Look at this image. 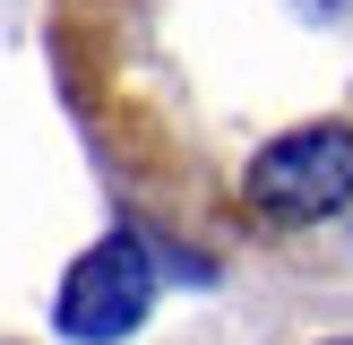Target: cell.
I'll list each match as a JSON object with an SVG mask.
<instances>
[{
    "instance_id": "cell-1",
    "label": "cell",
    "mask_w": 353,
    "mask_h": 345,
    "mask_svg": "<svg viewBox=\"0 0 353 345\" xmlns=\"http://www.w3.org/2000/svg\"><path fill=\"white\" fill-rule=\"evenodd\" d=\"M43 34L103 181L164 241L353 224V0H52Z\"/></svg>"
},
{
    "instance_id": "cell-2",
    "label": "cell",
    "mask_w": 353,
    "mask_h": 345,
    "mask_svg": "<svg viewBox=\"0 0 353 345\" xmlns=\"http://www.w3.org/2000/svg\"><path fill=\"white\" fill-rule=\"evenodd\" d=\"M147 302H155L147 241H138V233H112V241H95V250L69 268V285H61V337L112 345V337H130V328L147 319Z\"/></svg>"
},
{
    "instance_id": "cell-3",
    "label": "cell",
    "mask_w": 353,
    "mask_h": 345,
    "mask_svg": "<svg viewBox=\"0 0 353 345\" xmlns=\"http://www.w3.org/2000/svg\"><path fill=\"white\" fill-rule=\"evenodd\" d=\"M327 345H353V337H327Z\"/></svg>"
}]
</instances>
